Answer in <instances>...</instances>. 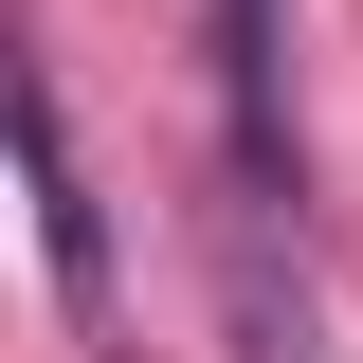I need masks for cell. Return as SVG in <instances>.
I'll use <instances>...</instances> for the list:
<instances>
[{
	"label": "cell",
	"instance_id": "cell-1",
	"mask_svg": "<svg viewBox=\"0 0 363 363\" xmlns=\"http://www.w3.org/2000/svg\"><path fill=\"white\" fill-rule=\"evenodd\" d=\"M18 182H37L55 309H73V327H109V200H91V164H73V109H55V73H18Z\"/></svg>",
	"mask_w": 363,
	"mask_h": 363
}]
</instances>
